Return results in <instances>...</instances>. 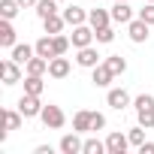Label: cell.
I'll list each match as a JSON object with an SVG mask.
<instances>
[{
    "mask_svg": "<svg viewBox=\"0 0 154 154\" xmlns=\"http://www.w3.org/2000/svg\"><path fill=\"white\" fill-rule=\"evenodd\" d=\"M39 118H42V124H45V130H60L63 124H66V115H63V109L60 106H42V112H39Z\"/></svg>",
    "mask_w": 154,
    "mask_h": 154,
    "instance_id": "6da1fadb",
    "label": "cell"
},
{
    "mask_svg": "<svg viewBox=\"0 0 154 154\" xmlns=\"http://www.w3.org/2000/svg\"><path fill=\"white\" fill-rule=\"evenodd\" d=\"M94 27L91 24H79V27H72V33H69V42H72V48H85V45H94Z\"/></svg>",
    "mask_w": 154,
    "mask_h": 154,
    "instance_id": "7a4b0ae2",
    "label": "cell"
},
{
    "mask_svg": "<svg viewBox=\"0 0 154 154\" xmlns=\"http://www.w3.org/2000/svg\"><path fill=\"white\" fill-rule=\"evenodd\" d=\"M75 63L85 66V69H94L97 63H103V54L94 48V45H85V48H75Z\"/></svg>",
    "mask_w": 154,
    "mask_h": 154,
    "instance_id": "3957f363",
    "label": "cell"
},
{
    "mask_svg": "<svg viewBox=\"0 0 154 154\" xmlns=\"http://www.w3.org/2000/svg\"><path fill=\"white\" fill-rule=\"evenodd\" d=\"M18 112H21L24 118H39V112H42L39 97H36V94H21V100H18Z\"/></svg>",
    "mask_w": 154,
    "mask_h": 154,
    "instance_id": "277c9868",
    "label": "cell"
},
{
    "mask_svg": "<svg viewBox=\"0 0 154 154\" xmlns=\"http://www.w3.org/2000/svg\"><path fill=\"white\" fill-rule=\"evenodd\" d=\"M0 75H3V85H15V82H21V63L12 60V57H6L3 63H0Z\"/></svg>",
    "mask_w": 154,
    "mask_h": 154,
    "instance_id": "5b68a950",
    "label": "cell"
},
{
    "mask_svg": "<svg viewBox=\"0 0 154 154\" xmlns=\"http://www.w3.org/2000/svg\"><path fill=\"white\" fill-rule=\"evenodd\" d=\"M127 148H130V136L127 133H118L115 130V133L106 136V154H124Z\"/></svg>",
    "mask_w": 154,
    "mask_h": 154,
    "instance_id": "8992f818",
    "label": "cell"
},
{
    "mask_svg": "<svg viewBox=\"0 0 154 154\" xmlns=\"http://www.w3.org/2000/svg\"><path fill=\"white\" fill-rule=\"evenodd\" d=\"M112 79H115V72L109 69V63L103 60V63H97L94 69H91V82L97 85V88H109L112 85Z\"/></svg>",
    "mask_w": 154,
    "mask_h": 154,
    "instance_id": "52a82bcc",
    "label": "cell"
},
{
    "mask_svg": "<svg viewBox=\"0 0 154 154\" xmlns=\"http://www.w3.org/2000/svg\"><path fill=\"white\" fill-rule=\"evenodd\" d=\"M109 12H112V21L115 24H130L133 21V6L127 3V0H115V6Z\"/></svg>",
    "mask_w": 154,
    "mask_h": 154,
    "instance_id": "ba28073f",
    "label": "cell"
},
{
    "mask_svg": "<svg viewBox=\"0 0 154 154\" xmlns=\"http://www.w3.org/2000/svg\"><path fill=\"white\" fill-rule=\"evenodd\" d=\"M148 27H151V24H145V21H142V18L136 15V18H133V21L127 24V36H130V39H133L136 45H142V42L148 39Z\"/></svg>",
    "mask_w": 154,
    "mask_h": 154,
    "instance_id": "9c48e42d",
    "label": "cell"
},
{
    "mask_svg": "<svg viewBox=\"0 0 154 154\" xmlns=\"http://www.w3.org/2000/svg\"><path fill=\"white\" fill-rule=\"evenodd\" d=\"M106 103H109L115 112H124V109L130 106V94H127L124 88H109V94H106Z\"/></svg>",
    "mask_w": 154,
    "mask_h": 154,
    "instance_id": "30bf717a",
    "label": "cell"
},
{
    "mask_svg": "<svg viewBox=\"0 0 154 154\" xmlns=\"http://www.w3.org/2000/svg\"><path fill=\"white\" fill-rule=\"evenodd\" d=\"M21 118H24V115H21L18 109H6V112H3V124H6V127L0 130V142L9 136V130H18V127H21Z\"/></svg>",
    "mask_w": 154,
    "mask_h": 154,
    "instance_id": "8fae6325",
    "label": "cell"
},
{
    "mask_svg": "<svg viewBox=\"0 0 154 154\" xmlns=\"http://www.w3.org/2000/svg\"><path fill=\"white\" fill-rule=\"evenodd\" d=\"M57 148H60L63 154H82V148H85V142L79 139V133L72 130V133H66V136L60 139V145H57Z\"/></svg>",
    "mask_w": 154,
    "mask_h": 154,
    "instance_id": "7c38bea8",
    "label": "cell"
},
{
    "mask_svg": "<svg viewBox=\"0 0 154 154\" xmlns=\"http://www.w3.org/2000/svg\"><path fill=\"white\" fill-rule=\"evenodd\" d=\"M48 75H51V79H66V75H69V60L63 54L51 57L48 60Z\"/></svg>",
    "mask_w": 154,
    "mask_h": 154,
    "instance_id": "4fadbf2b",
    "label": "cell"
},
{
    "mask_svg": "<svg viewBox=\"0 0 154 154\" xmlns=\"http://www.w3.org/2000/svg\"><path fill=\"white\" fill-rule=\"evenodd\" d=\"M33 54H36V48H33V45H27V42H15V45L9 48V57H12V60H18L21 66H24Z\"/></svg>",
    "mask_w": 154,
    "mask_h": 154,
    "instance_id": "5bb4252c",
    "label": "cell"
},
{
    "mask_svg": "<svg viewBox=\"0 0 154 154\" xmlns=\"http://www.w3.org/2000/svg\"><path fill=\"white\" fill-rule=\"evenodd\" d=\"M88 24H91L94 30H97V27H106V24H112V12L97 6V9H91V12H88Z\"/></svg>",
    "mask_w": 154,
    "mask_h": 154,
    "instance_id": "9a60e30c",
    "label": "cell"
},
{
    "mask_svg": "<svg viewBox=\"0 0 154 154\" xmlns=\"http://www.w3.org/2000/svg\"><path fill=\"white\" fill-rule=\"evenodd\" d=\"M33 48H36V54H39V57H45V60L57 57V54H54V39H51V33H48V36H39V39L33 42Z\"/></svg>",
    "mask_w": 154,
    "mask_h": 154,
    "instance_id": "2e32d148",
    "label": "cell"
},
{
    "mask_svg": "<svg viewBox=\"0 0 154 154\" xmlns=\"http://www.w3.org/2000/svg\"><path fill=\"white\" fill-rule=\"evenodd\" d=\"M63 18H66L69 27H79V24L88 21V12H85L82 6H66V9H63Z\"/></svg>",
    "mask_w": 154,
    "mask_h": 154,
    "instance_id": "e0dca14e",
    "label": "cell"
},
{
    "mask_svg": "<svg viewBox=\"0 0 154 154\" xmlns=\"http://www.w3.org/2000/svg\"><path fill=\"white\" fill-rule=\"evenodd\" d=\"M24 72H27V75H45V72H48V60L39 57V54H33V57L24 63Z\"/></svg>",
    "mask_w": 154,
    "mask_h": 154,
    "instance_id": "ac0fdd59",
    "label": "cell"
},
{
    "mask_svg": "<svg viewBox=\"0 0 154 154\" xmlns=\"http://www.w3.org/2000/svg\"><path fill=\"white\" fill-rule=\"evenodd\" d=\"M0 45H3V48H12L15 45V27H12L9 18L0 21Z\"/></svg>",
    "mask_w": 154,
    "mask_h": 154,
    "instance_id": "d6986e66",
    "label": "cell"
},
{
    "mask_svg": "<svg viewBox=\"0 0 154 154\" xmlns=\"http://www.w3.org/2000/svg\"><path fill=\"white\" fill-rule=\"evenodd\" d=\"M72 130L75 133H88L91 130V112L88 109H79V112L72 115Z\"/></svg>",
    "mask_w": 154,
    "mask_h": 154,
    "instance_id": "ffe728a7",
    "label": "cell"
},
{
    "mask_svg": "<svg viewBox=\"0 0 154 154\" xmlns=\"http://www.w3.org/2000/svg\"><path fill=\"white\" fill-rule=\"evenodd\" d=\"M63 24H66V18H63V15H57V12H54V15H48V18H42V27H45V33H51V36H54V33H60V30H63Z\"/></svg>",
    "mask_w": 154,
    "mask_h": 154,
    "instance_id": "44dd1931",
    "label": "cell"
},
{
    "mask_svg": "<svg viewBox=\"0 0 154 154\" xmlns=\"http://www.w3.org/2000/svg\"><path fill=\"white\" fill-rule=\"evenodd\" d=\"M45 91V82H42V75H27L24 79V94H42Z\"/></svg>",
    "mask_w": 154,
    "mask_h": 154,
    "instance_id": "7402d4cb",
    "label": "cell"
},
{
    "mask_svg": "<svg viewBox=\"0 0 154 154\" xmlns=\"http://www.w3.org/2000/svg\"><path fill=\"white\" fill-rule=\"evenodd\" d=\"M18 9H21V3L18 0H0V18H15L18 15Z\"/></svg>",
    "mask_w": 154,
    "mask_h": 154,
    "instance_id": "603a6c76",
    "label": "cell"
},
{
    "mask_svg": "<svg viewBox=\"0 0 154 154\" xmlns=\"http://www.w3.org/2000/svg\"><path fill=\"white\" fill-rule=\"evenodd\" d=\"M106 63H109V69L115 72V75H124L127 72V60L121 57V54H109V57H103Z\"/></svg>",
    "mask_w": 154,
    "mask_h": 154,
    "instance_id": "cb8c5ba5",
    "label": "cell"
},
{
    "mask_svg": "<svg viewBox=\"0 0 154 154\" xmlns=\"http://www.w3.org/2000/svg\"><path fill=\"white\" fill-rule=\"evenodd\" d=\"M33 9H36V15H39V18H48V15H54V12H57V0H39Z\"/></svg>",
    "mask_w": 154,
    "mask_h": 154,
    "instance_id": "d4e9b609",
    "label": "cell"
},
{
    "mask_svg": "<svg viewBox=\"0 0 154 154\" xmlns=\"http://www.w3.org/2000/svg\"><path fill=\"white\" fill-rule=\"evenodd\" d=\"M127 136H130V145H136V148H139V145L145 142V127H142V124H136V127H130V130H127Z\"/></svg>",
    "mask_w": 154,
    "mask_h": 154,
    "instance_id": "484cf974",
    "label": "cell"
},
{
    "mask_svg": "<svg viewBox=\"0 0 154 154\" xmlns=\"http://www.w3.org/2000/svg\"><path fill=\"white\" fill-rule=\"evenodd\" d=\"M103 151H106V142H100V139H85L82 154H103Z\"/></svg>",
    "mask_w": 154,
    "mask_h": 154,
    "instance_id": "4316f807",
    "label": "cell"
},
{
    "mask_svg": "<svg viewBox=\"0 0 154 154\" xmlns=\"http://www.w3.org/2000/svg\"><path fill=\"white\" fill-rule=\"evenodd\" d=\"M51 39H54V54H66V51H69V45H72V42H69V36H60V33H54Z\"/></svg>",
    "mask_w": 154,
    "mask_h": 154,
    "instance_id": "83f0119b",
    "label": "cell"
},
{
    "mask_svg": "<svg viewBox=\"0 0 154 154\" xmlns=\"http://www.w3.org/2000/svg\"><path fill=\"white\" fill-rule=\"evenodd\" d=\"M133 106H136V112H142V109H154V94H139V97L133 100Z\"/></svg>",
    "mask_w": 154,
    "mask_h": 154,
    "instance_id": "f1b7e54d",
    "label": "cell"
},
{
    "mask_svg": "<svg viewBox=\"0 0 154 154\" xmlns=\"http://www.w3.org/2000/svg\"><path fill=\"white\" fill-rule=\"evenodd\" d=\"M136 118L145 130H154V109H142V112H136Z\"/></svg>",
    "mask_w": 154,
    "mask_h": 154,
    "instance_id": "f546056e",
    "label": "cell"
},
{
    "mask_svg": "<svg viewBox=\"0 0 154 154\" xmlns=\"http://www.w3.org/2000/svg\"><path fill=\"white\" fill-rule=\"evenodd\" d=\"M94 36H97V42H112L115 39V30H112V24H106V27H97Z\"/></svg>",
    "mask_w": 154,
    "mask_h": 154,
    "instance_id": "4dcf8cb0",
    "label": "cell"
},
{
    "mask_svg": "<svg viewBox=\"0 0 154 154\" xmlns=\"http://www.w3.org/2000/svg\"><path fill=\"white\" fill-rule=\"evenodd\" d=\"M139 18L145 24H154V3H151V0H145V6L139 9Z\"/></svg>",
    "mask_w": 154,
    "mask_h": 154,
    "instance_id": "1f68e13d",
    "label": "cell"
},
{
    "mask_svg": "<svg viewBox=\"0 0 154 154\" xmlns=\"http://www.w3.org/2000/svg\"><path fill=\"white\" fill-rule=\"evenodd\" d=\"M106 127V115L103 112H91V130L97 133V130H103Z\"/></svg>",
    "mask_w": 154,
    "mask_h": 154,
    "instance_id": "d6a6232c",
    "label": "cell"
},
{
    "mask_svg": "<svg viewBox=\"0 0 154 154\" xmlns=\"http://www.w3.org/2000/svg\"><path fill=\"white\" fill-rule=\"evenodd\" d=\"M139 154H154V142H142L139 145Z\"/></svg>",
    "mask_w": 154,
    "mask_h": 154,
    "instance_id": "836d02e7",
    "label": "cell"
},
{
    "mask_svg": "<svg viewBox=\"0 0 154 154\" xmlns=\"http://www.w3.org/2000/svg\"><path fill=\"white\" fill-rule=\"evenodd\" d=\"M33 154H51V148H48V145H36V148H33Z\"/></svg>",
    "mask_w": 154,
    "mask_h": 154,
    "instance_id": "e575fe53",
    "label": "cell"
},
{
    "mask_svg": "<svg viewBox=\"0 0 154 154\" xmlns=\"http://www.w3.org/2000/svg\"><path fill=\"white\" fill-rule=\"evenodd\" d=\"M18 3H21V9H30V6H36V3H39V0H18Z\"/></svg>",
    "mask_w": 154,
    "mask_h": 154,
    "instance_id": "d590c367",
    "label": "cell"
},
{
    "mask_svg": "<svg viewBox=\"0 0 154 154\" xmlns=\"http://www.w3.org/2000/svg\"><path fill=\"white\" fill-rule=\"evenodd\" d=\"M57 3H60V0H57Z\"/></svg>",
    "mask_w": 154,
    "mask_h": 154,
    "instance_id": "8d00e7d4",
    "label": "cell"
},
{
    "mask_svg": "<svg viewBox=\"0 0 154 154\" xmlns=\"http://www.w3.org/2000/svg\"><path fill=\"white\" fill-rule=\"evenodd\" d=\"M151 3H154V0H151Z\"/></svg>",
    "mask_w": 154,
    "mask_h": 154,
    "instance_id": "74e56055",
    "label": "cell"
}]
</instances>
